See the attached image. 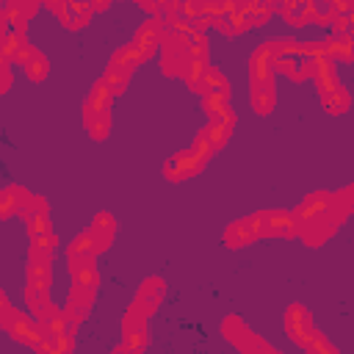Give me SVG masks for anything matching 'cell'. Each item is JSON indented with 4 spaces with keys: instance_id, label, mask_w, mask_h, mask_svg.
Segmentation results:
<instances>
[{
    "instance_id": "4fadbf2b",
    "label": "cell",
    "mask_w": 354,
    "mask_h": 354,
    "mask_svg": "<svg viewBox=\"0 0 354 354\" xmlns=\"http://www.w3.org/2000/svg\"><path fill=\"white\" fill-rule=\"evenodd\" d=\"M257 241V232H254V224H252V216L246 218H238L232 221L227 230H224V243L230 249H238V246H249Z\"/></svg>"
},
{
    "instance_id": "d6a6232c",
    "label": "cell",
    "mask_w": 354,
    "mask_h": 354,
    "mask_svg": "<svg viewBox=\"0 0 354 354\" xmlns=\"http://www.w3.org/2000/svg\"><path fill=\"white\" fill-rule=\"evenodd\" d=\"M33 53H36V47H33V44H28V41H25V44H22V50H19V53H17V58H14V64H19V66H22V64H28V61H30V55H33Z\"/></svg>"
},
{
    "instance_id": "5bb4252c",
    "label": "cell",
    "mask_w": 354,
    "mask_h": 354,
    "mask_svg": "<svg viewBox=\"0 0 354 354\" xmlns=\"http://www.w3.org/2000/svg\"><path fill=\"white\" fill-rule=\"evenodd\" d=\"M83 124H86V130L91 133L94 141H102L111 130V111H100V108L83 102Z\"/></svg>"
},
{
    "instance_id": "ba28073f",
    "label": "cell",
    "mask_w": 354,
    "mask_h": 354,
    "mask_svg": "<svg viewBox=\"0 0 354 354\" xmlns=\"http://www.w3.org/2000/svg\"><path fill=\"white\" fill-rule=\"evenodd\" d=\"M285 329H288V335L304 348V343L310 340V335L315 332L313 329V318H310V313L301 307V304H290L288 307V313H285Z\"/></svg>"
},
{
    "instance_id": "4316f807",
    "label": "cell",
    "mask_w": 354,
    "mask_h": 354,
    "mask_svg": "<svg viewBox=\"0 0 354 354\" xmlns=\"http://www.w3.org/2000/svg\"><path fill=\"white\" fill-rule=\"evenodd\" d=\"M69 254H94L88 232H80V235H77V238L69 243ZM94 257H97V254H94Z\"/></svg>"
},
{
    "instance_id": "44dd1931",
    "label": "cell",
    "mask_w": 354,
    "mask_h": 354,
    "mask_svg": "<svg viewBox=\"0 0 354 354\" xmlns=\"http://www.w3.org/2000/svg\"><path fill=\"white\" fill-rule=\"evenodd\" d=\"M22 69H25V75H28L33 83H39V80H44V77L50 75V61L36 50V53L30 55V61H28V64H22Z\"/></svg>"
},
{
    "instance_id": "8992f818",
    "label": "cell",
    "mask_w": 354,
    "mask_h": 354,
    "mask_svg": "<svg viewBox=\"0 0 354 354\" xmlns=\"http://www.w3.org/2000/svg\"><path fill=\"white\" fill-rule=\"evenodd\" d=\"M69 271H72V285L97 290L100 271L94 266V254H69Z\"/></svg>"
},
{
    "instance_id": "7c38bea8",
    "label": "cell",
    "mask_w": 354,
    "mask_h": 354,
    "mask_svg": "<svg viewBox=\"0 0 354 354\" xmlns=\"http://www.w3.org/2000/svg\"><path fill=\"white\" fill-rule=\"evenodd\" d=\"M351 210H354V188L346 185V188H340V191L332 194V205H329V210H326V218H329L335 227H340V224L351 216Z\"/></svg>"
},
{
    "instance_id": "ffe728a7",
    "label": "cell",
    "mask_w": 354,
    "mask_h": 354,
    "mask_svg": "<svg viewBox=\"0 0 354 354\" xmlns=\"http://www.w3.org/2000/svg\"><path fill=\"white\" fill-rule=\"evenodd\" d=\"M86 102L94 105V108H100V111H111V102H113V91H111V86H108L105 80H97V83L91 86L88 97H86Z\"/></svg>"
},
{
    "instance_id": "e0dca14e",
    "label": "cell",
    "mask_w": 354,
    "mask_h": 354,
    "mask_svg": "<svg viewBox=\"0 0 354 354\" xmlns=\"http://www.w3.org/2000/svg\"><path fill=\"white\" fill-rule=\"evenodd\" d=\"M351 33H332L326 41H324V53H326V58L329 61H343V64H348L351 58H354V53H351Z\"/></svg>"
},
{
    "instance_id": "52a82bcc",
    "label": "cell",
    "mask_w": 354,
    "mask_h": 354,
    "mask_svg": "<svg viewBox=\"0 0 354 354\" xmlns=\"http://www.w3.org/2000/svg\"><path fill=\"white\" fill-rule=\"evenodd\" d=\"M86 232H88V238H91L94 254H102V252L111 246L113 235H116V218H113L111 213H97Z\"/></svg>"
},
{
    "instance_id": "6da1fadb",
    "label": "cell",
    "mask_w": 354,
    "mask_h": 354,
    "mask_svg": "<svg viewBox=\"0 0 354 354\" xmlns=\"http://www.w3.org/2000/svg\"><path fill=\"white\" fill-rule=\"evenodd\" d=\"M257 238H296L299 221L288 210H260L252 216Z\"/></svg>"
},
{
    "instance_id": "7402d4cb",
    "label": "cell",
    "mask_w": 354,
    "mask_h": 354,
    "mask_svg": "<svg viewBox=\"0 0 354 354\" xmlns=\"http://www.w3.org/2000/svg\"><path fill=\"white\" fill-rule=\"evenodd\" d=\"M108 86H111V91H113V97L116 94H122L124 88H127V80H130V72H124V69H119L116 64H108V72H105V77H102Z\"/></svg>"
},
{
    "instance_id": "e575fe53",
    "label": "cell",
    "mask_w": 354,
    "mask_h": 354,
    "mask_svg": "<svg viewBox=\"0 0 354 354\" xmlns=\"http://www.w3.org/2000/svg\"><path fill=\"white\" fill-rule=\"evenodd\" d=\"M8 64H11V61H8V58H6L3 53H0V69H3V66H8Z\"/></svg>"
},
{
    "instance_id": "603a6c76",
    "label": "cell",
    "mask_w": 354,
    "mask_h": 354,
    "mask_svg": "<svg viewBox=\"0 0 354 354\" xmlns=\"http://www.w3.org/2000/svg\"><path fill=\"white\" fill-rule=\"evenodd\" d=\"M22 44H25V33H19V30H8V33L3 36V41H0V53H3L8 61H14L17 53L22 50Z\"/></svg>"
},
{
    "instance_id": "7a4b0ae2",
    "label": "cell",
    "mask_w": 354,
    "mask_h": 354,
    "mask_svg": "<svg viewBox=\"0 0 354 354\" xmlns=\"http://www.w3.org/2000/svg\"><path fill=\"white\" fill-rule=\"evenodd\" d=\"M147 310L138 307L136 301L127 307L124 318H122V332H124V346L122 348H133V351H141L147 346Z\"/></svg>"
},
{
    "instance_id": "4dcf8cb0",
    "label": "cell",
    "mask_w": 354,
    "mask_h": 354,
    "mask_svg": "<svg viewBox=\"0 0 354 354\" xmlns=\"http://www.w3.org/2000/svg\"><path fill=\"white\" fill-rule=\"evenodd\" d=\"M30 243H36V246H44V249H55V243H58V235L50 230V232H44V235H36V238H30Z\"/></svg>"
},
{
    "instance_id": "83f0119b",
    "label": "cell",
    "mask_w": 354,
    "mask_h": 354,
    "mask_svg": "<svg viewBox=\"0 0 354 354\" xmlns=\"http://www.w3.org/2000/svg\"><path fill=\"white\" fill-rule=\"evenodd\" d=\"M17 213V199L11 194V188H3L0 191V218H8Z\"/></svg>"
},
{
    "instance_id": "f546056e",
    "label": "cell",
    "mask_w": 354,
    "mask_h": 354,
    "mask_svg": "<svg viewBox=\"0 0 354 354\" xmlns=\"http://www.w3.org/2000/svg\"><path fill=\"white\" fill-rule=\"evenodd\" d=\"M180 11H183L185 19H194V17H199V11H202V0H183Z\"/></svg>"
},
{
    "instance_id": "484cf974",
    "label": "cell",
    "mask_w": 354,
    "mask_h": 354,
    "mask_svg": "<svg viewBox=\"0 0 354 354\" xmlns=\"http://www.w3.org/2000/svg\"><path fill=\"white\" fill-rule=\"evenodd\" d=\"M191 149H194V152H196V155H199V158H202L205 163H207V160L213 158V152H216V149H213V144L207 141V136H205V130H202V133H199V136L194 138V144H191Z\"/></svg>"
},
{
    "instance_id": "8fae6325",
    "label": "cell",
    "mask_w": 354,
    "mask_h": 354,
    "mask_svg": "<svg viewBox=\"0 0 354 354\" xmlns=\"http://www.w3.org/2000/svg\"><path fill=\"white\" fill-rule=\"evenodd\" d=\"M163 296H166V282H163L160 277H149V279L141 282V288H138V293H136V304L144 307L147 313H155V310L160 307Z\"/></svg>"
},
{
    "instance_id": "d6986e66",
    "label": "cell",
    "mask_w": 354,
    "mask_h": 354,
    "mask_svg": "<svg viewBox=\"0 0 354 354\" xmlns=\"http://www.w3.org/2000/svg\"><path fill=\"white\" fill-rule=\"evenodd\" d=\"M321 102H324V111H326V113L340 116V113H346L348 105H351V91L343 88V86H335L332 91H324V94H321Z\"/></svg>"
},
{
    "instance_id": "30bf717a",
    "label": "cell",
    "mask_w": 354,
    "mask_h": 354,
    "mask_svg": "<svg viewBox=\"0 0 354 354\" xmlns=\"http://www.w3.org/2000/svg\"><path fill=\"white\" fill-rule=\"evenodd\" d=\"M335 224L326 218V213L321 216V218H313V221H304V224H299V235L296 238H301L307 246H321V243H326L332 235H335Z\"/></svg>"
},
{
    "instance_id": "5b68a950",
    "label": "cell",
    "mask_w": 354,
    "mask_h": 354,
    "mask_svg": "<svg viewBox=\"0 0 354 354\" xmlns=\"http://www.w3.org/2000/svg\"><path fill=\"white\" fill-rule=\"evenodd\" d=\"M6 329L11 332V337L17 340V343H22V346H39V340H41V326L33 321V318H28L25 313H19V310H14L11 313V318L6 321Z\"/></svg>"
},
{
    "instance_id": "d4e9b609",
    "label": "cell",
    "mask_w": 354,
    "mask_h": 354,
    "mask_svg": "<svg viewBox=\"0 0 354 354\" xmlns=\"http://www.w3.org/2000/svg\"><path fill=\"white\" fill-rule=\"evenodd\" d=\"M304 351H310V354H315V351H321V354H335V348L326 343V337H324L321 332H313V335H310V340L304 343Z\"/></svg>"
},
{
    "instance_id": "d590c367",
    "label": "cell",
    "mask_w": 354,
    "mask_h": 354,
    "mask_svg": "<svg viewBox=\"0 0 354 354\" xmlns=\"http://www.w3.org/2000/svg\"><path fill=\"white\" fill-rule=\"evenodd\" d=\"M3 8H6V0H0V17H3Z\"/></svg>"
},
{
    "instance_id": "ac0fdd59",
    "label": "cell",
    "mask_w": 354,
    "mask_h": 354,
    "mask_svg": "<svg viewBox=\"0 0 354 354\" xmlns=\"http://www.w3.org/2000/svg\"><path fill=\"white\" fill-rule=\"evenodd\" d=\"M313 80H315V86H318L321 94L324 91H332L335 86H340L337 72H335V61H329L326 55L324 58H315L313 61Z\"/></svg>"
},
{
    "instance_id": "9a60e30c",
    "label": "cell",
    "mask_w": 354,
    "mask_h": 354,
    "mask_svg": "<svg viewBox=\"0 0 354 354\" xmlns=\"http://www.w3.org/2000/svg\"><path fill=\"white\" fill-rule=\"evenodd\" d=\"M191 91H196V94H216V97L230 100V83H227V77H224L218 69H213V66H207V69L202 72L199 83H196Z\"/></svg>"
},
{
    "instance_id": "f1b7e54d",
    "label": "cell",
    "mask_w": 354,
    "mask_h": 354,
    "mask_svg": "<svg viewBox=\"0 0 354 354\" xmlns=\"http://www.w3.org/2000/svg\"><path fill=\"white\" fill-rule=\"evenodd\" d=\"M329 28H332V33H348V28H351V14H335L332 22H329Z\"/></svg>"
},
{
    "instance_id": "277c9868",
    "label": "cell",
    "mask_w": 354,
    "mask_h": 354,
    "mask_svg": "<svg viewBox=\"0 0 354 354\" xmlns=\"http://www.w3.org/2000/svg\"><path fill=\"white\" fill-rule=\"evenodd\" d=\"M202 169H205V160H202L194 149H183V152L171 155V158L166 160V166H163L166 177H169V180H174V183L188 180V177H194V174H196V171H202Z\"/></svg>"
},
{
    "instance_id": "1f68e13d",
    "label": "cell",
    "mask_w": 354,
    "mask_h": 354,
    "mask_svg": "<svg viewBox=\"0 0 354 354\" xmlns=\"http://www.w3.org/2000/svg\"><path fill=\"white\" fill-rule=\"evenodd\" d=\"M11 313H14V307L8 304V299H6V293L0 290V326H6V321L11 318Z\"/></svg>"
},
{
    "instance_id": "9c48e42d",
    "label": "cell",
    "mask_w": 354,
    "mask_h": 354,
    "mask_svg": "<svg viewBox=\"0 0 354 354\" xmlns=\"http://www.w3.org/2000/svg\"><path fill=\"white\" fill-rule=\"evenodd\" d=\"M329 205H332V194H329V191H313V194H307V196L301 199V205L293 210V218H296L299 224L313 221V218H321V216L329 210Z\"/></svg>"
},
{
    "instance_id": "3957f363",
    "label": "cell",
    "mask_w": 354,
    "mask_h": 354,
    "mask_svg": "<svg viewBox=\"0 0 354 354\" xmlns=\"http://www.w3.org/2000/svg\"><path fill=\"white\" fill-rule=\"evenodd\" d=\"M224 337L238 348V351H274L266 340H260L238 315H230L224 321Z\"/></svg>"
},
{
    "instance_id": "836d02e7",
    "label": "cell",
    "mask_w": 354,
    "mask_h": 354,
    "mask_svg": "<svg viewBox=\"0 0 354 354\" xmlns=\"http://www.w3.org/2000/svg\"><path fill=\"white\" fill-rule=\"evenodd\" d=\"M11 83H14V75H11L8 66H3V69H0V94H6V91L11 88Z\"/></svg>"
},
{
    "instance_id": "2e32d148",
    "label": "cell",
    "mask_w": 354,
    "mask_h": 354,
    "mask_svg": "<svg viewBox=\"0 0 354 354\" xmlns=\"http://www.w3.org/2000/svg\"><path fill=\"white\" fill-rule=\"evenodd\" d=\"M232 130H235V113H227V116L210 119V124L205 127V136H207V141L213 144V149H221V147L230 141Z\"/></svg>"
},
{
    "instance_id": "cb8c5ba5",
    "label": "cell",
    "mask_w": 354,
    "mask_h": 354,
    "mask_svg": "<svg viewBox=\"0 0 354 354\" xmlns=\"http://www.w3.org/2000/svg\"><path fill=\"white\" fill-rule=\"evenodd\" d=\"M274 105H277L274 88H271V91H252V108H254L257 113H271Z\"/></svg>"
}]
</instances>
